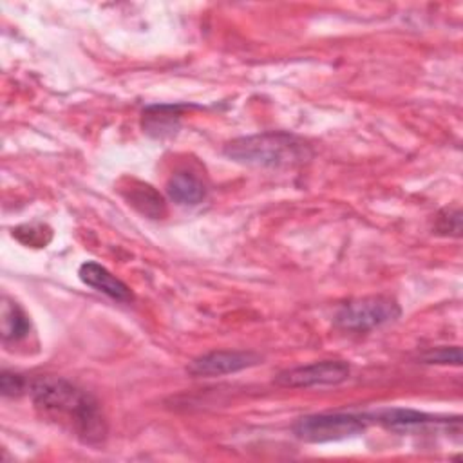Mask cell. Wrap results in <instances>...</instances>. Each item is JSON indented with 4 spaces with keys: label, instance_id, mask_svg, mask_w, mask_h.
<instances>
[{
    "label": "cell",
    "instance_id": "1",
    "mask_svg": "<svg viewBox=\"0 0 463 463\" xmlns=\"http://www.w3.org/2000/svg\"><path fill=\"white\" fill-rule=\"evenodd\" d=\"M29 394L45 420L69 430L80 441L99 445L105 439V418L87 391L58 376H40L31 382Z\"/></svg>",
    "mask_w": 463,
    "mask_h": 463
},
{
    "label": "cell",
    "instance_id": "2",
    "mask_svg": "<svg viewBox=\"0 0 463 463\" xmlns=\"http://www.w3.org/2000/svg\"><path fill=\"white\" fill-rule=\"evenodd\" d=\"M224 156L250 166H293L304 163L311 152L297 136L288 132H262L242 136L224 145Z\"/></svg>",
    "mask_w": 463,
    "mask_h": 463
},
{
    "label": "cell",
    "instance_id": "3",
    "mask_svg": "<svg viewBox=\"0 0 463 463\" xmlns=\"http://www.w3.org/2000/svg\"><path fill=\"white\" fill-rule=\"evenodd\" d=\"M367 414L351 412H324L309 414L295 421L293 434L306 443H326L353 438L365 430Z\"/></svg>",
    "mask_w": 463,
    "mask_h": 463
},
{
    "label": "cell",
    "instance_id": "4",
    "mask_svg": "<svg viewBox=\"0 0 463 463\" xmlns=\"http://www.w3.org/2000/svg\"><path fill=\"white\" fill-rule=\"evenodd\" d=\"M400 315H402V309L394 298L383 297V295H373V297H364V298H356L344 304L338 309L335 322L342 329L369 331L383 324L394 322Z\"/></svg>",
    "mask_w": 463,
    "mask_h": 463
},
{
    "label": "cell",
    "instance_id": "5",
    "mask_svg": "<svg viewBox=\"0 0 463 463\" xmlns=\"http://www.w3.org/2000/svg\"><path fill=\"white\" fill-rule=\"evenodd\" d=\"M351 367L344 360H322L307 365L286 369L275 376V383L282 387H317L336 385L349 378Z\"/></svg>",
    "mask_w": 463,
    "mask_h": 463
},
{
    "label": "cell",
    "instance_id": "6",
    "mask_svg": "<svg viewBox=\"0 0 463 463\" xmlns=\"http://www.w3.org/2000/svg\"><path fill=\"white\" fill-rule=\"evenodd\" d=\"M260 356L251 351H212L192 360L186 371L192 376H222L260 364Z\"/></svg>",
    "mask_w": 463,
    "mask_h": 463
},
{
    "label": "cell",
    "instance_id": "7",
    "mask_svg": "<svg viewBox=\"0 0 463 463\" xmlns=\"http://www.w3.org/2000/svg\"><path fill=\"white\" fill-rule=\"evenodd\" d=\"M367 420H374L383 427L398 432H412V430H425L429 427H441L449 425L450 418H439L432 414H425L412 409H382L376 412L367 414Z\"/></svg>",
    "mask_w": 463,
    "mask_h": 463
},
{
    "label": "cell",
    "instance_id": "8",
    "mask_svg": "<svg viewBox=\"0 0 463 463\" xmlns=\"http://www.w3.org/2000/svg\"><path fill=\"white\" fill-rule=\"evenodd\" d=\"M78 275L83 284L105 293L107 297L119 300V302H130L132 300V291L130 288L119 280L116 275H112L107 268L94 260H87L80 266Z\"/></svg>",
    "mask_w": 463,
    "mask_h": 463
},
{
    "label": "cell",
    "instance_id": "9",
    "mask_svg": "<svg viewBox=\"0 0 463 463\" xmlns=\"http://www.w3.org/2000/svg\"><path fill=\"white\" fill-rule=\"evenodd\" d=\"M184 105H152L141 114V127L152 137H166L177 132Z\"/></svg>",
    "mask_w": 463,
    "mask_h": 463
},
{
    "label": "cell",
    "instance_id": "10",
    "mask_svg": "<svg viewBox=\"0 0 463 463\" xmlns=\"http://www.w3.org/2000/svg\"><path fill=\"white\" fill-rule=\"evenodd\" d=\"M0 331L5 345L18 344L25 340L31 333V320L27 313L22 309L18 302L9 297L2 298V313H0Z\"/></svg>",
    "mask_w": 463,
    "mask_h": 463
},
{
    "label": "cell",
    "instance_id": "11",
    "mask_svg": "<svg viewBox=\"0 0 463 463\" xmlns=\"http://www.w3.org/2000/svg\"><path fill=\"white\" fill-rule=\"evenodd\" d=\"M166 194L181 206H195L206 197V184L192 172H177L168 179Z\"/></svg>",
    "mask_w": 463,
    "mask_h": 463
},
{
    "label": "cell",
    "instance_id": "12",
    "mask_svg": "<svg viewBox=\"0 0 463 463\" xmlns=\"http://www.w3.org/2000/svg\"><path fill=\"white\" fill-rule=\"evenodd\" d=\"M123 195L128 201V204H132L137 212L150 219H161L166 213L165 199L159 192H156V188H152L146 183L130 181V186L128 190H123Z\"/></svg>",
    "mask_w": 463,
    "mask_h": 463
},
{
    "label": "cell",
    "instance_id": "13",
    "mask_svg": "<svg viewBox=\"0 0 463 463\" xmlns=\"http://www.w3.org/2000/svg\"><path fill=\"white\" fill-rule=\"evenodd\" d=\"M13 237L25 246L43 248L51 241V230L45 224H22L13 230Z\"/></svg>",
    "mask_w": 463,
    "mask_h": 463
},
{
    "label": "cell",
    "instance_id": "14",
    "mask_svg": "<svg viewBox=\"0 0 463 463\" xmlns=\"http://www.w3.org/2000/svg\"><path fill=\"white\" fill-rule=\"evenodd\" d=\"M29 385L31 382H27L22 374L18 373H9V371H4L2 376H0V391L4 396H20L24 394L25 391H29Z\"/></svg>",
    "mask_w": 463,
    "mask_h": 463
},
{
    "label": "cell",
    "instance_id": "15",
    "mask_svg": "<svg viewBox=\"0 0 463 463\" xmlns=\"http://www.w3.org/2000/svg\"><path fill=\"white\" fill-rule=\"evenodd\" d=\"M421 360L425 364H461V351L458 345L454 347H436L421 354Z\"/></svg>",
    "mask_w": 463,
    "mask_h": 463
}]
</instances>
